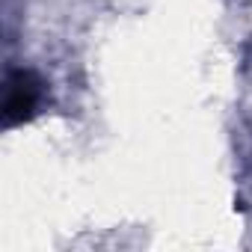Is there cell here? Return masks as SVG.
<instances>
[{
    "label": "cell",
    "instance_id": "obj_1",
    "mask_svg": "<svg viewBox=\"0 0 252 252\" xmlns=\"http://www.w3.org/2000/svg\"><path fill=\"white\" fill-rule=\"evenodd\" d=\"M45 101V80L30 68H15L3 83V125L30 122Z\"/></svg>",
    "mask_w": 252,
    "mask_h": 252
}]
</instances>
